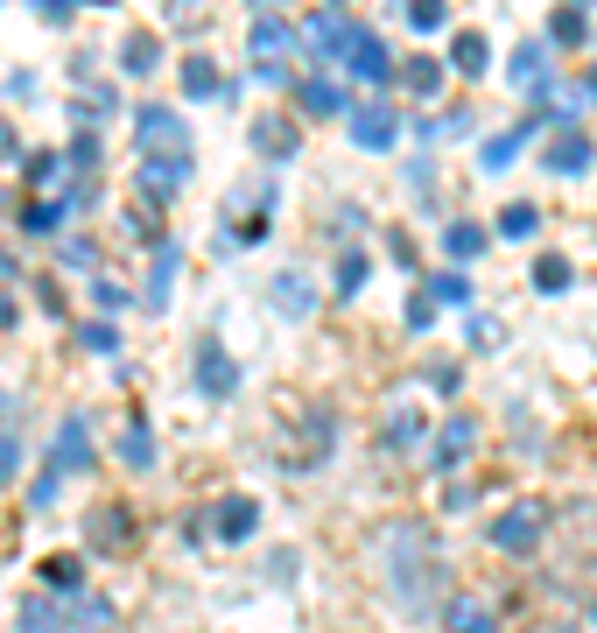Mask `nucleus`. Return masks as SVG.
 Instances as JSON below:
<instances>
[{
    "label": "nucleus",
    "mask_w": 597,
    "mask_h": 633,
    "mask_svg": "<svg viewBox=\"0 0 597 633\" xmlns=\"http://www.w3.org/2000/svg\"><path fill=\"white\" fill-rule=\"evenodd\" d=\"M22 472V444H14V430H0V478Z\"/></svg>",
    "instance_id": "obj_42"
},
{
    "label": "nucleus",
    "mask_w": 597,
    "mask_h": 633,
    "mask_svg": "<svg viewBox=\"0 0 597 633\" xmlns=\"http://www.w3.org/2000/svg\"><path fill=\"white\" fill-rule=\"evenodd\" d=\"M443 626L450 633H499V612L486 599H471V591H457V599L443 605Z\"/></svg>",
    "instance_id": "obj_10"
},
{
    "label": "nucleus",
    "mask_w": 597,
    "mask_h": 633,
    "mask_svg": "<svg viewBox=\"0 0 597 633\" xmlns=\"http://www.w3.org/2000/svg\"><path fill=\"white\" fill-rule=\"evenodd\" d=\"M22 225H29L35 240H50L56 225H64V204H29V211H22Z\"/></svg>",
    "instance_id": "obj_34"
},
{
    "label": "nucleus",
    "mask_w": 597,
    "mask_h": 633,
    "mask_svg": "<svg viewBox=\"0 0 597 633\" xmlns=\"http://www.w3.org/2000/svg\"><path fill=\"white\" fill-rule=\"evenodd\" d=\"M548 35H555V43H584V35H590V14H584V8L555 14V29H548Z\"/></svg>",
    "instance_id": "obj_35"
},
{
    "label": "nucleus",
    "mask_w": 597,
    "mask_h": 633,
    "mask_svg": "<svg viewBox=\"0 0 597 633\" xmlns=\"http://www.w3.org/2000/svg\"><path fill=\"white\" fill-rule=\"evenodd\" d=\"M352 141H359V148H394V141H401V120H394L387 106H359V113H352Z\"/></svg>",
    "instance_id": "obj_11"
},
{
    "label": "nucleus",
    "mask_w": 597,
    "mask_h": 633,
    "mask_svg": "<svg viewBox=\"0 0 597 633\" xmlns=\"http://www.w3.org/2000/svg\"><path fill=\"white\" fill-rule=\"evenodd\" d=\"M534 127H542V120H520V127H507V134H492V141L478 148V162H486V169H507L520 148H527V134H534Z\"/></svg>",
    "instance_id": "obj_17"
},
{
    "label": "nucleus",
    "mask_w": 597,
    "mask_h": 633,
    "mask_svg": "<svg viewBox=\"0 0 597 633\" xmlns=\"http://www.w3.org/2000/svg\"><path fill=\"white\" fill-rule=\"evenodd\" d=\"M387 591L401 612L429 620L436 612V591H443V542L422 521H394L387 528Z\"/></svg>",
    "instance_id": "obj_1"
},
{
    "label": "nucleus",
    "mask_w": 597,
    "mask_h": 633,
    "mask_svg": "<svg viewBox=\"0 0 597 633\" xmlns=\"http://www.w3.org/2000/svg\"><path fill=\"white\" fill-rule=\"evenodd\" d=\"M183 177H190V148H177V156H148L141 162V198L148 204H169L183 190Z\"/></svg>",
    "instance_id": "obj_5"
},
{
    "label": "nucleus",
    "mask_w": 597,
    "mask_h": 633,
    "mask_svg": "<svg viewBox=\"0 0 597 633\" xmlns=\"http://www.w3.org/2000/svg\"><path fill=\"white\" fill-rule=\"evenodd\" d=\"M302 35H310V50H317V56L344 64V50H352L359 22H352V14H338V8H323V14H310V22H302Z\"/></svg>",
    "instance_id": "obj_4"
},
{
    "label": "nucleus",
    "mask_w": 597,
    "mask_h": 633,
    "mask_svg": "<svg viewBox=\"0 0 597 633\" xmlns=\"http://www.w3.org/2000/svg\"><path fill=\"white\" fill-rule=\"evenodd\" d=\"M183 92H190V99H218V92H225V78L211 71V56H183Z\"/></svg>",
    "instance_id": "obj_22"
},
{
    "label": "nucleus",
    "mask_w": 597,
    "mask_h": 633,
    "mask_svg": "<svg viewBox=\"0 0 597 633\" xmlns=\"http://www.w3.org/2000/svg\"><path fill=\"white\" fill-rule=\"evenodd\" d=\"M275 310H281V317H310V310H317V289H310L302 275H281V282H275Z\"/></svg>",
    "instance_id": "obj_21"
},
{
    "label": "nucleus",
    "mask_w": 597,
    "mask_h": 633,
    "mask_svg": "<svg viewBox=\"0 0 597 633\" xmlns=\"http://www.w3.org/2000/svg\"><path fill=\"white\" fill-rule=\"evenodd\" d=\"M422 444V415L415 409H401L394 422H380V451H415Z\"/></svg>",
    "instance_id": "obj_23"
},
{
    "label": "nucleus",
    "mask_w": 597,
    "mask_h": 633,
    "mask_svg": "<svg viewBox=\"0 0 597 633\" xmlns=\"http://www.w3.org/2000/svg\"><path fill=\"white\" fill-rule=\"evenodd\" d=\"M120 457H127L134 472L156 465V436H148V415H127V430H120Z\"/></svg>",
    "instance_id": "obj_19"
},
{
    "label": "nucleus",
    "mask_w": 597,
    "mask_h": 633,
    "mask_svg": "<svg viewBox=\"0 0 597 633\" xmlns=\"http://www.w3.org/2000/svg\"><path fill=\"white\" fill-rule=\"evenodd\" d=\"M29 183H43V190L64 183V156H35V162H29Z\"/></svg>",
    "instance_id": "obj_38"
},
{
    "label": "nucleus",
    "mask_w": 597,
    "mask_h": 633,
    "mask_svg": "<svg viewBox=\"0 0 597 633\" xmlns=\"http://www.w3.org/2000/svg\"><path fill=\"white\" fill-rule=\"evenodd\" d=\"M534 289H542V296H563V289H569V261H563V254H542V261H534Z\"/></svg>",
    "instance_id": "obj_27"
},
{
    "label": "nucleus",
    "mask_w": 597,
    "mask_h": 633,
    "mask_svg": "<svg viewBox=\"0 0 597 633\" xmlns=\"http://www.w3.org/2000/svg\"><path fill=\"white\" fill-rule=\"evenodd\" d=\"M92 303H99V310L113 317V310H120V303H127V289H120V282H106V275H99V282H92Z\"/></svg>",
    "instance_id": "obj_40"
},
{
    "label": "nucleus",
    "mask_w": 597,
    "mask_h": 633,
    "mask_svg": "<svg viewBox=\"0 0 597 633\" xmlns=\"http://www.w3.org/2000/svg\"><path fill=\"white\" fill-rule=\"evenodd\" d=\"M288 43H296V29H288L281 14H254V56H260V64H275Z\"/></svg>",
    "instance_id": "obj_18"
},
{
    "label": "nucleus",
    "mask_w": 597,
    "mask_h": 633,
    "mask_svg": "<svg viewBox=\"0 0 597 633\" xmlns=\"http://www.w3.org/2000/svg\"><path fill=\"white\" fill-rule=\"evenodd\" d=\"M43 584H50V591H78V584H85V563H78V556H50V563H43Z\"/></svg>",
    "instance_id": "obj_28"
},
{
    "label": "nucleus",
    "mask_w": 597,
    "mask_h": 633,
    "mask_svg": "<svg viewBox=\"0 0 597 633\" xmlns=\"http://www.w3.org/2000/svg\"><path fill=\"white\" fill-rule=\"evenodd\" d=\"M134 134H141V148H183V120L169 106H141V120H134Z\"/></svg>",
    "instance_id": "obj_14"
},
{
    "label": "nucleus",
    "mask_w": 597,
    "mask_h": 633,
    "mask_svg": "<svg viewBox=\"0 0 597 633\" xmlns=\"http://www.w3.org/2000/svg\"><path fill=\"white\" fill-rule=\"evenodd\" d=\"M78 345H85V352H113L120 338H113V324H78Z\"/></svg>",
    "instance_id": "obj_37"
},
{
    "label": "nucleus",
    "mask_w": 597,
    "mask_h": 633,
    "mask_svg": "<svg viewBox=\"0 0 597 633\" xmlns=\"http://www.w3.org/2000/svg\"><path fill=\"white\" fill-rule=\"evenodd\" d=\"M22 633H64V612L43 605V599H29L22 605Z\"/></svg>",
    "instance_id": "obj_32"
},
{
    "label": "nucleus",
    "mask_w": 597,
    "mask_h": 633,
    "mask_svg": "<svg viewBox=\"0 0 597 633\" xmlns=\"http://www.w3.org/2000/svg\"><path fill=\"white\" fill-rule=\"evenodd\" d=\"M471 444H478V422H471V415H450V422L436 430V457H429V465H436V472H457Z\"/></svg>",
    "instance_id": "obj_8"
},
{
    "label": "nucleus",
    "mask_w": 597,
    "mask_h": 633,
    "mask_svg": "<svg viewBox=\"0 0 597 633\" xmlns=\"http://www.w3.org/2000/svg\"><path fill=\"white\" fill-rule=\"evenodd\" d=\"M35 14H43L50 29H64V22H71V0H43V8H35Z\"/></svg>",
    "instance_id": "obj_44"
},
{
    "label": "nucleus",
    "mask_w": 597,
    "mask_h": 633,
    "mask_svg": "<svg viewBox=\"0 0 597 633\" xmlns=\"http://www.w3.org/2000/svg\"><path fill=\"white\" fill-rule=\"evenodd\" d=\"M443 246H450L457 261H471L478 246H486V233H478V225H450V233H443Z\"/></svg>",
    "instance_id": "obj_36"
},
{
    "label": "nucleus",
    "mask_w": 597,
    "mask_h": 633,
    "mask_svg": "<svg viewBox=\"0 0 597 633\" xmlns=\"http://www.w3.org/2000/svg\"><path fill=\"white\" fill-rule=\"evenodd\" d=\"M513 85H527V92H548V43H527L513 56Z\"/></svg>",
    "instance_id": "obj_20"
},
{
    "label": "nucleus",
    "mask_w": 597,
    "mask_h": 633,
    "mask_svg": "<svg viewBox=\"0 0 597 633\" xmlns=\"http://www.w3.org/2000/svg\"><path fill=\"white\" fill-rule=\"evenodd\" d=\"M401 85H408V92H422V99H429V92L443 85V64H436V56H408V64H401Z\"/></svg>",
    "instance_id": "obj_25"
},
{
    "label": "nucleus",
    "mask_w": 597,
    "mask_h": 633,
    "mask_svg": "<svg viewBox=\"0 0 597 633\" xmlns=\"http://www.w3.org/2000/svg\"><path fill=\"white\" fill-rule=\"evenodd\" d=\"M198 388H204V394H233V388H239V367L218 352V338L198 352Z\"/></svg>",
    "instance_id": "obj_13"
},
{
    "label": "nucleus",
    "mask_w": 597,
    "mask_h": 633,
    "mask_svg": "<svg viewBox=\"0 0 597 633\" xmlns=\"http://www.w3.org/2000/svg\"><path fill=\"white\" fill-rule=\"evenodd\" d=\"M120 56H127V71H156V56H162V43H156V35H148V29H134Z\"/></svg>",
    "instance_id": "obj_30"
},
{
    "label": "nucleus",
    "mask_w": 597,
    "mask_h": 633,
    "mask_svg": "<svg viewBox=\"0 0 597 633\" xmlns=\"http://www.w3.org/2000/svg\"><path fill=\"white\" fill-rule=\"evenodd\" d=\"M590 92H597V71H590Z\"/></svg>",
    "instance_id": "obj_46"
},
{
    "label": "nucleus",
    "mask_w": 597,
    "mask_h": 633,
    "mask_svg": "<svg viewBox=\"0 0 597 633\" xmlns=\"http://www.w3.org/2000/svg\"><path fill=\"white\" fill-rule=\"evenodd\" d=\"M344 64H352V78H365V85H394V78H401L394 50L380 43L373 29H359V35H352V50H344Z\"/></svg>",
    "instance_id": "obj_3"
},
{
    "label": "nucleus",
    "mask_w": 597,
    "mask_h": 633,
    "mask_svg": "<svg viewBox=\"0 0 597 633\" xmlns=\"http://www.w3.org/2000/svg\"><path fill=\"white\" fill-rule=\"evenodd\" d=\"M177 267H183V246H177V240H162L156 267H148V310H162V303H169V289H177Z\"/></svg>",
    "instance_id": "obj_16"
},
{
    "label": "nucleus",
    "mask_w": 597,
    "mask_h": 633,
    "mask_svg": "<svg viewBox=\"0 0 597 633\" xmlns=\"http://www.w3.org/2000/svg\"><path fill=\"white\" fill-rule=\"evenodd\" d=\"M211 528H218V542H246V535L260 528V507L246 500V493H233V500L211 507Z\"/></svg>",
    "instance_id": "obj_9"
},
{
    "label": "nucleus",
    "mask_w": 597,
    "mask_h": 633,
    "mask_svg": "<svg viewBox=\"0 0 597 633\" xmlns=\"http://www.w3.org/2000/svg\"><path fill=\"white\" fill-rule=\"evenodd\" d=\"M534 225H542V211H534V204H507V211H499V240H527Z\"/></svg>",
    "instance_id": "obj_29"
},
{
    "label": "nucleus",
    "mask_w": 597,
    "mask_h": 633,
    "mask_svg": "<svg viewBox=\"0 0 597 633\" xmlns=\"http://www.w3.org/2000/svg\"><path fill=\"white\" fill-rule=\"evenodd\" d=\"M548 535V507L542 500H520V507H507L492 521V549L499 556H534V542Z\"/></svg>",
    "instance_id": "obj_2"
},
{
    "label": "nucleus",
    "mask_w": 597,
    "mask_h": 633,
    "mask_svg": "<svg viewBox=\"0 0 597 633\" xmlns=\"http://www.w3.org/2000/svg\"><path fill=\"white\" fill-rule=\"evenodd\" d=\"M408 22H415V29H436V22H443V8H436V0H415Z\"/></svg>",
    "instance_id": "obj_43"
},
{
    "label": "nucleus",
    "mask_w": 597,
    "mask_h": 633,
    "mask_svg": "<svg viewBox=\"0 0 597 633\" xmlns=\"http://www.w3.org/2000/svg\"><path fill=\"white\" fill-rule=\"evenodd\" d=\"M590 626H597V605H590Z\"/></svg>",
    "instance_id": "obj_47"
},
{
    "label": "nucleus",
    "mask_w": 597,
    "mask_h": 633,
    "mask_svg": "<svg viewBox=\"0 0 597 633\" xmlns=\"http://www.w3.org/2000/svg\"><path fill=\"white\" fill-rule=\"evenodd\" d=\"M450 56H457V71H465V78H478V71L492 64V43H486V35H478V29H465V35H457V43H450Z\"/></svg>",
    "instance_id": "obj_24"
},
{
    "label": "nucleus",
    "mask_w": 597,
    "mask_h": 633,
    "mask_svg": "<svg viewBox=\"0 0 597 633\" xmlns=\"http://www.w3.org/2000/svg\"><path fill=\"white\" fill-rule=\"evenodd\" d=\"M92 465V430H85V415H64V436H56V465H50V478L64 486L71 472H85Z\"/></svg>",
    "instance_id": "obj_7"
},
{
    "label": "nucleus",
    "mask_w": 597,
    "mask_h": 633,
    "mask_svg": "<svg viewBox=\"0 0 597 633\" xmlns=\"http://www.w3.org/2000/svg\"><path fill=\"white\" fill-rule=\"evenodd\" d=\"M296 99H302V113H317V120H331V113H352L344 85H331V78H302V85H296Z\"/></svg>",
    "instance_id": "obj_15"
},
{
    "label": "nucleus",
    "mask_w": 597,
    "mask_h": 633,
    "mask_svg": "<svg viewBox=\"0 0 597 633\" xmlns=\"http://www.w3.org/2000/svg\"><path fill=\"white\" fill-rule=\"evenodd\" d=\"M359 282H365V254H359V246H344V254H338V296H359Z\"/></svg>",
    "instance_id": "obj_33"
},
{
    "label": "nucleus",
    "mask_w": 597,
    "mask_h": 633,
    "mask_svg": "<svg viewBox=\"0 0 597 633\" xmlns=\"http://www.w3.org/2000/svg\"><path fill=\"white\" fill-rule=\"evenodd\" d=\"M429 317H436V303H429V296H415V303H408V324H415V331H429Z\"/></svg>",
    "instance_id": "obj_45"
},
{
    "label": "nucleus",
    "mask_w": 597,
    "mask_h": 633,
    "mask_svg": "<svg viewBox=\"0 0 597 633\" xmlns=\"http://www.w3.org/2000/svg\"><path fill=\"white\" fill-rule=\"evenodd\" d=\"M590 162H597V148H590L584 127H563V134L548 141V177H584Z\"/></svg>",
    "instance_id": "obj_6"
},
{
    "label": "nucleus",
    "mask_w": 597,
    "mask_h": 633,
    "mask_svg": "<svg viewBox=\"0 0 597 633\" xmlns=\"http://www.w3.org/2000/svg\"><path fill=\"white\" fill-rule=\"evenodd\" d=\"M422 296H429V303H450V310H465V303H471V282H465V275H436Z\"/></svg>",
    "instance_id": "obj_31"
},
{
    "label": "nucleus",
    "mask_w": 597,
    "mask_h": 633,
    "mask_svg": "<svg viewBox=\"0 0 597 633\" xmlns=\"http://www.w3.org/2000/svg\"><path fill=\"white\" fill-rule=\"evenodd\" d=\"M254 204H260V211H267V204H275V183H267V190H254ZM233 240H239V246H254V240H260V219H246V225H239V233H233Z\"/></svg>",
    "instance_id": "obj_41"
},
{
    "label": "nucleus",
    "mask_w": 597,
    "mask_h": 633,
    "mask_svg": "<svg viewBox=\"0 0 597 633\" xmlns=\"http://www.w3.org/2000/svg\"><path fill=\"white\" fill-rule=\"evenodd\" d=\"M71 162H78V169L99 162V134H92V127H78V141H71Z\"/></svg>",
    "instance_id": "obj_39"
},
{
    "label": "nucleus",
    "mask_w": 597,
    "mask_h": 633,
    "mask_svg": "<svg viewBox=\"0 0 597 633\" xmlns=\"http://www.w3.org/2000/svg\"><path fill=\"white\" fill-rule=\"evenodd\" d=\"M85 542H92V549H127V542H134V521H127V507H92V521H85Z\"/></svg>",
    "instance_id": "obj_12"
},
{
    "label": "nucleus",
    "mask_w": 597,
    "mask_h": 633,
    "mask_svg": "<svg viewBox=\"0 0 597 633\" xmlns=\"http://www.w3.org/2000/svg\"><path fill=\"white\" fill-rule=\"evenodd\" d=\"M254 148H260V156H296V127H288V120H260Z\"/></svg>",
    "instance_id": "obj_26"
}]
</instances>
